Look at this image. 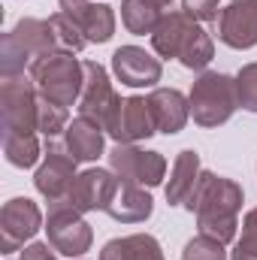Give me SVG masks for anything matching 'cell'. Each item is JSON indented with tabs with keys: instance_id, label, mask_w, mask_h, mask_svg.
Returning <instances> with one entry per match:
<instances>
[{
	"instance_id": "obj_1",
	"label": "cell",
	"mask_w": 257,
	"mask_h": 260,
	"mask_svg": "<svg viewBox=\"0 0 257 260\" xmlns=\"http://www.w3.org/2000/svg\"><path fill=\"white\" fill-rule=\"evenodd\" d=\"M242 200H245L242 185H236V182L227 179V176H218V173L203 170L200 185H197L191 203H188L185 209L197 215L200 233H206V236H212V239L230 245V242L236 239V230H239Z\"/></svg>"
},
{
	"instance_id": "obj_2",
	"label": "cell",
	"mask_w": 257,
	"mask_h": 260,
	"mask_svg": "<svg viewBox=\"0 0 257 260\" xmlns=\"http://www.w3.org/2000/svg\"><path fill=\"white\" fill-rule=\"evenodd\" d=\"M52 52H61V46L55 40L49 18H21L0 40V73L24 76V67L30 70L37 58L52 55Z\"/></svg>"
},
{
	"instance_id": "obj_3",
	"label": "cell",
	"mask_w": 257,
	"mask_h": 260,
	"mask_svg": "<svg viewBox=\"0 0 257 260\" xmlns=\"http://www.w3.org/2000/svg\"><path fill=\"white\" fill-rule=\"evenodd\" d=\"M191 103V118L194 124L206 130H215L227 124L233 118V112L239 109V97H236V76L218 73V70H203L191 85L188 94Z\"/></svg>"
},
{
	"instance_id": "obj_4",
	"label": "cell",
	"mask_w": 257,
	"mask_h": 260,
	"mask_svg": "<svg viewBox=\"0 0 257 260\" xmlns=\"http://www.w3.org/2000/svg\"><path fill=\"white\" fill-rule=\"evenodd\" d=\"M37 94L43 100L61 103V106H73L82 97V85H85V64L79 58H73V52H52L37 58L30 70H27Z\"/></svg>"
},
{
	"instance_id": "obj_5",
	"label": "cell",
	"mask_w": 257,
	"mask_h": 260,
	"mask_svg": "<svg viewBox=\"0 0 257 260\" xmlns=\"http://www.w3.org/2000/svg\"><path fill=\"white\" fill-rule=\"evenodd\" d=\"M0 124L3 133L40 130V94L30 76H3L0 82Z\"/></svg>"
},
{
	"instance_id": "obj_6",
	"label": "cell",
	"mask_w": 257,
	"mask_h": 260,
	"mask_svg": "<svg viewBox=\"0 0 257 260\" xmlns=\"http://www.w3.org/2000/svg\"><path fill=\"white\" fill-rule=\"evenodd\" d=\"M82 64H85V85H82V97H79V115L97 121L106 133H112L124 100L115 91L106 67L97 61H82Z\"/></svg>"
},
{
	"instance_id": "obj_7",
	"label": "cell",
	"mask_w": 257,
	"mask_h": 260,
	"mask_svg": "<svg viewBox=\"0 0 257 260\" xmlns=\"http://www.w3.org/2000/svg\"><path fill=\"white\" fill-rule=\"evenodd\" d=\"M43 230L49 236V245L58 254H64V257H82L85 251H91L94 230L82 218V212H76L67 200L49 203V215H46V227Z\"/></svg>"
},
{
	"instance_id": "obj_8",
	"label": "cell",
	"mask_w": 257,
	"mask_h": 260,
	"mask_svg": "<svg viewBox=\"0 0 257 260\" xmlns=\"http://www.w3.org/2000/svg\"><path fill=\"white\" fill-rule=\"evenodd\" d=\"M109 170L127 185L157 188L167 176V157L160 151H145L136 145L115 142V148L109 151Z\"/></svg>"
},
{
	"instance_id": "obj_9",
	"label": "cell",
	"mask_w": 257,
	"mask_h": 260,
	"mask_svg": "<svg viewBox=\"0 0 257 260\" xmlns=\"http://www.w3.org/2000/svg\"><path fill=\"white\" fill-rule=\"evenodd\" d=\"M76 157L67 151V145L55 142V139H46V154L34 173V188L46 197L49 203H58V200H67L73 182H76Z\"/></svg>"
},
{
	"instance_id": "obj_10",
	"label": "cell",
	"mask_w": 257,
	"mask_h": 260,
	"mask_svg": "<svg viewBox=\"0 0 257 260\" xmlns=\"http://www.w3.org/2000/svg\"><path fill=\"white\" fill-rule=\"evenodd\" d=\"M43 230V212L30 197H12L0 209V248L6 254L21 251Z\"/></svg>"
},
{
	"instance_id": "obj_11",
	"label": "cell",
	"mask_w": 257,
	"mask_h": 260,
	"mask_svg": "<svg viewBox=\"0 0 257 260\" xmlns=\"http://www.w3.org/2000/svg\"><path fill=\"white\" fill-rule=\"evenodd\" d=\"M118 185H121V179L112 170H103V167L82 170L76 176L70 194H67V203L76 212H82V215H88V212H106L109 203H112V197H115V191H118Z\"/></svg>"
},
{
	"instance_id": "obj_12",
	"label": "cell",
	"mask_w": 257,
	"mask_h": 260,
	"mask_svg": "<svg viewBox=\"0 0 257 260\" xmlns=\"http://www.w3.org/2000/svg\"><path fill=\"white\" fill-rule=\"evenodd\" d=\"M218 40L245 52L257 46V0H230L218 15Z\"/></svg>"
},
{
	"instance_id": "obj_13",
	"label": "cell",
	"mask_w": 257,
	"mask_h": 260,
	"mask_svg": "<svg viewBox=\"0 0 257 260\" xmlns=\"http://www.w3.org/2000/svg\"><path fill=\"white\" fill-rule=\"evenodd\" d=\"M58 9L82 30L88 43H109L115 34V12L103 0H58Z\"/></svg>"
},
{
	"instance_id": "obj_14",
	"label": "cell",
	"mask_w": 257,
	"mask_h": 260,
	"mask_svg": "<svg viewBox=\"0 0 257 260\" xmlns=\"http://www.w3.org/2000/svg\"><path fill=\"white\" fill-rule=\"evenodd\" d=\"M112 73L127 88H154L164 76V64L142 46H121L112 52Z\"/></svg>"
},
{
	"instance_id": "obj_15",
	"label": "cell",
	"mask_w": 257,
	"mask_h": 260,
	"mask_svg": "<svg viewBox=\"0 0 257 260\" xmlns=\"http://www.w3.org/2000/svg\"><path fill=\"white\" fill-rule=\"evenodd\" d=\"M197 27H200V21H194L188 12H182V9H176V12H167L164 18H160V24L154 27V34H151V49H154V55L157 58H176L179 61V55H182V49L191 43V37L197 34Z\"/></svg>"
},
{
	"instance_id": "obj_16",
	"label": "cell",
	"mask_w": 257,
	"mask_h": 260,
	"mask_svg": "<svg viewBox=\"0 0 257 260\" xmlns=\"http://www.w3.org/2000/svg\"><path fill=\"white\" fill-rule=\"evenodd\" d=\"M157 127H154V118H151V106H148V97H124L121 103V112L115 118V127H112V139L115 142H124V145H136L139 139H148L154 136Z\"/></svg>"
},
{
	"instance_id": "obj_17",
	"label": "cell",
	"mask_w": 257,
	"mask_h": 260,
	"mask_svg": "<svg viewBox=\"0 0 257 260\" xmlns=\"http://www.w3.org/2000/svg\"><path fill=\"white\" fill-rule=\"evenodd\" d=\"M148 106H151V118L157 133H182L188 118H191V103L179 88H154L148 94Z\"/></svg>"
},
{
	"instance_id": "obj_18",
	"label": "cell",
	"mask_w": 257,
	"mask_h": 260,
	"mask_svg": "<svg viewBox=\"0 0 257 260\" xmlns=\"http://www.w3.org/2000/svg\"><path fill=\"white\" fill-rule=\"evenodd\" d=\"M200 176H203L200 154H197L194 148L179 151L176 160H173V170H170V182H167V188H164L167 203H170V206H188L194 191H197V185H200Z\"/></svg>"
},
{
	"instance_id": "obj_19",
	"label": "cell",
	"mask_w": 257,
	"mask_h": 260,
	"mask_svg": "<svg viewBox=\"0 0 257 260\" xmlns=\"http://www.w3.org/2000/svg\"><path fill=\"white\" fill-rule=\"evenodd\" d=\"M64 145L67 151L79 160V164H91L103 154V145H106V130L100 127L97 121L79 115L73 118L64 130Z\"/></svg>"
},
{
	"instance_id": "obj_20",
	"label": "cell",
	"mask_w": 257,
	"mask_h": 260,
	"mask_svg": "<svg viewBox=\"0 0 257 260\" xmlns=\"http://www.w3.org/2000/svg\"><path fill=\"white\" fill-rule=\"evenodd\" d=\"M151 212H154L151 194L139 185H127V182L118 185V191H115L109 209H106V215L112 221H121V224H142V221L151 218Z\"/></svg>"
},
{
	"instance_id": "obj_21",
	"label": "cell",
	"mask_w": 257,
	"mask_h": 260,
	"mask_svg": "<svg viewBox=\"0 0 257 260\" xmlns=\"http://www.w3.org/2000/svg\"><path fill=\"white\" fill-rule=\"evenodd\" d=\"M173 0H121V24L133 37H151Z\"/></svg>"
},
{
	"instance_id": "obj_22",
	"label": "cell",
	"mask_w": 257,
	"mask_h": 260,
	"mask_svg": "<svg viewBox=\"0 0 257 260\" xmlns=\"http://www.w3.org/2000/svg\"><path fill=\"white\" fill-rule=\"evenodd\" d=\"M100 260H164V248L151 233H130L109 239L100 251Z\"/></svg>"
},
{
	"instance_id": "obj_23",
	"label": "cell",
	"mask_w": 257,
	"mask_h": 260,
	"mask_svg": "<svg viewBox=\"0 0 257 260\" xmlns=\"http://www.w3.org/2000/svg\"><path fill=\"white\" fill-rule=\"evenodd\" d=\"M3 154L12 167L30 170L43 160V145L37 133H3Z\"/></svg>"
},
{
	"instance_id": "obj_24",
	"label": "cell",
	"mask_w": 257,
	"mask_h": 260,
	"mask_svg": "<svg viewBox=\"0 0 257 260\" xmlns=\"http://www.w3.org/2000/svg\"><path fill=\"white\" fill-rule=\"evenodd\" d=\"M49 24H52V30H55V40H58V46L64 49V52H73V55H79L85 46H88V40L82 37V30L67 18L64 12L58 9L55 15H49Z\"/></svg>"
},
{
	"instance_id": "obj_25",
	"label": "cell",
	"mask_w": 257,
	"mask_h": 260,
	"mask_svg": "<svg viewBox=\"0 0 257 260\" xmlns=\"http://www.w3.org/2000/svg\"><path fill=\"white\" fill-rule=\"evenodd\" d=\"M182 260H227V245L206 236V233H197L194 239L185 242Z\"/></svg>"
},
{
	"instance_id": "obj_26",
	"label": "cell",
	"mask_w": 257,
	"mask_h": 260,
	"mask_svg": "<svg viewBox=\"0 0 257 260\" xmlns=\"http://www.w3.org/2000/svg\"><path fill=\"white\" fill-rule=\"evenodd\" d=\"M70 124V112L61 103H52V100H43L40 97V133L46 139H55L58 133H64Z\"/></svg>"
},
{
	"instance_id": "obj_27",
	"label": "cell",
	"mask_w": 257,
	"mask_h": 260,
	"mask_svg": "<svg viewBox=\"0 0 257 260\" xmlns=\"http://www.w3.org/2000/svg\"><path fill=\"white\" fill-rule=\"evenodd\" d=\"M230 260H257V206L242 218V236L236 239Z\"/></svg>"
},
{
	"instance_id": "obj_28",
	"label": "cell",
	"mask_w": 257,
	"mask_h": 260,
	"mask_svg": "<svg viewBox=\"0 0 257 260\" xmlns=\"http://www.w3.org/2000/svg\"><path fill=\"white\" fill-rule=\"evenodd\" d=\"M236 97H239V109L257 112V61L245 64L236 73Z\"/></svg>"
},
{
	"instance_id": "obj_29",
	"label": "cell",
	"mask_w": 257,
	"mask_h": 260,
	"mask_svg": "<svg viewBox=\"0 0 257 260\" xmlns=\"http://www.w3.org/2000/svg\"><path fill=\"white\" fill-rule=\"evenodd\" d=\"M221 0H182V12H188L194 21L206 24V21H218L221 15Z\"/></svg>"
},
{
	"instance_id": "obj_30",
	"label": "cell",
	"mask_w": 257,
	"mask_h": 260,
	"mask_svg": "<svg viewBox=\"0 0 257 260\" xmlns=\"http://www.w3.org/2000/svg\"><path fill=\"white\" fill-rule=\"evenodd\" d=\"M18 260H58V251L49 242H30V245L21 248Z\"/></svg>"
},
{
	"instance_id": "obj_31",
	"label": "cell",
	"mask_w": 257,
	"mask_h": 260,
	"mask_svg": "<svg viewBox=\"0 0 257 260\" xmlns=\"http://www.w3.org/2000/svg\"><path fill=\"white\" fill-rule=\"evenodd\" d=\"M15 260H18V257H15Z\"/></svg>"
}]
</instances>
